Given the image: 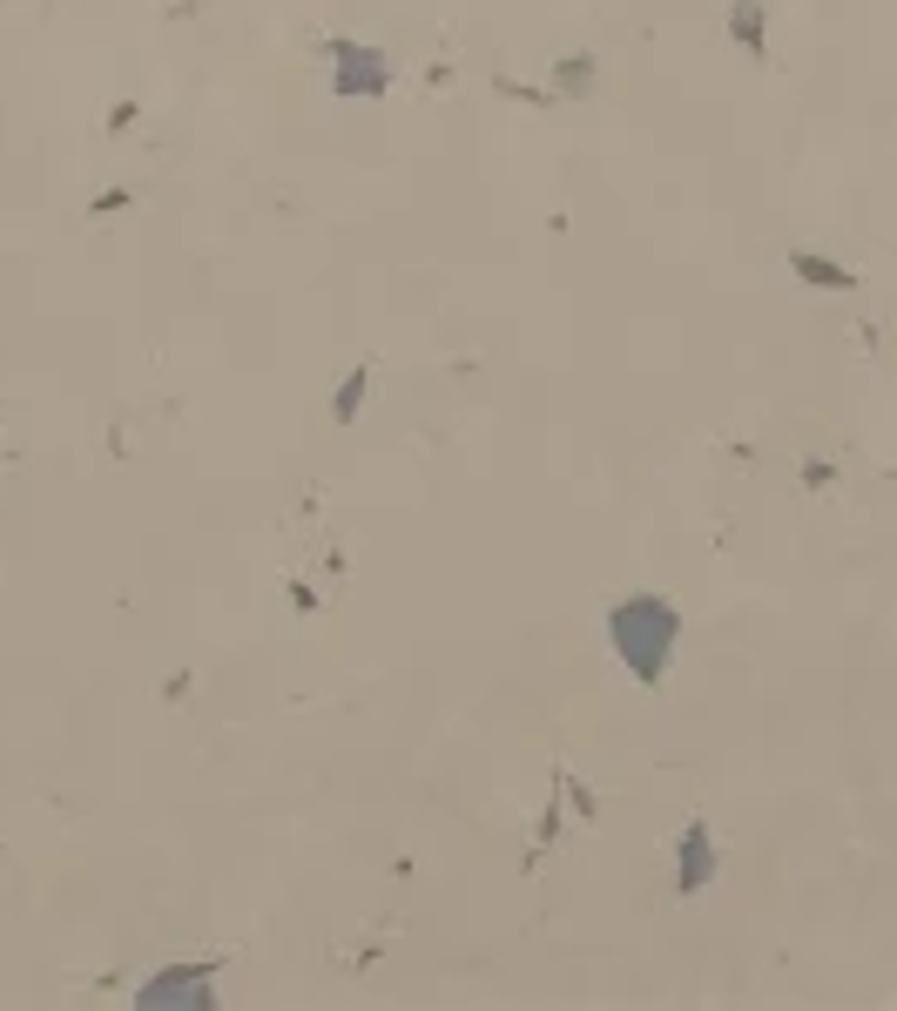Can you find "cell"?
<instances>
[{
    "label": "cell",
    "instance_id": "1",
    "mask_svg": "<svg viewBox=\"0 0 897 1011\" xmlns=\"http://www.w3.org/2000/svg\"><path fill=\"white\" fill-rule=\"evenodd\" d=\"M608 641L614 654L634 667V682L641 688H662V674H669V654L682 641V614L669 594H628L608 607Z\"/></svg>",
    "mask_w": 897,
    "mask_h": 1011
},
{
    "label": "cell",
    "instance_id": "2",
    "mask_svg": "<svg viewBox=\"0 0 897 1011\" xmlns=\"http://www.w3.org/2000/svg\"><path fill=\"white\" fill-rule=\"evenodd\" d=\"M332 95L338 102H378L391 95V61L385 48H365V41H332Z\"/></svg>",
    "mask_w": 897,
    "mask_h": 1011
},
{
    "label": "cell",
    "instance_id": "3",
    "mask_svg": "<svg viewBox=\"0 0 897 1011\" xmlns=\"http://www.w3.org/2000/svg\"><path fill=\"white\" fill-rule=\"evenodd\" d=\"M210 978H216V964H170V971H155L142 991H135V1004H210Z\"/></svg>",
    "mask_w": 897,
    "mask_h": 1011
},
{
    "label": "cell",
    "instance_id": "4",
    "mask_svg": "<svg viewBox=\"0 0 897 1011\" xmlns=\"http://www.w3.org/2000/svg\"><path fill=\"white\" fill-rule=\"evenodd\" d=\"M709 884H715V836H709V823H689L675 842V890L702 897Z\"/></svg>",
    "mask_w": 897,
    "mask_h": 1011
},
{
    "label": "cell",
    "instance_id": "5",
    "mask_svg": "<svg viewBox=\"0 0 897 1011\" xmlns=\"http://www.w3.org/2000/svg\"><path fill=\"white\" fill-rule=\"evenodd\" d=\"M594 74H601L594 54H560V61H553V95H560V102H588V95H594Z\"/></svg>",
    "mask_w": 897,
    "mask_h": 1011
},
{
    "label": "cell",
    "instance_id": "6",
    "mask_svg": "<svg viewBox=\"0 0 897 1011\" xmlns=\"http://www.w3.org/2000/svg\"><path fill=\"white\" fill-rule=\"evenodd\" d=\"M789 270H796L803 284H817V290H857V277H850L844 264L817 257V249H789Z\"/></svg>",
    "mask_w": 897,
    "mask_h": 1011
},
{
    "label": "cell",
    "instance_id": "7",
    "mask_svg": "<svg viewBox=\"0 0 897 1011\" xmlns=\"http://www.w3.org/2000/svg\"><path fill=\"white\" fill-rule=\"evenodd\" d=\"M728 41H743L756 61L769 54V41H763V0H728Z\"/></svg>",
    "mask_w": 897,
    "mask_h": 1011
},
{
    "label": "cell",
    "instance_id": "8",
    "mask_svg": "<svg viewBox=\"0 0 897 1011\" xmlns=\"http://www.w3.org/2000/svg\"><path fill=\"white\" fill-rule=\"evenodd\" d=\"M365 391H371V371L358 365V371H345V385H338V405H332V418L338 426H351V418L365 411Z\"/></svg>",
    "mask_w": 897,
    "mask_h": 1011
},
{
    "label": "cell",
    "instance_id": "9",
    "mask_svg": "<svg viewBox=\"0 0 897 1011\" xmlns=\"http://www.w3.org/2000/svg\"><path fill=\"white\" fill-rule=\"evenodd\" d=\"M129 203H135L129 190H102V196H95V216H115V210H129Z\"/></svg>",
    "mask_w": 897,
    "mask_h": 1011
},
{
    "label": "cell",
    "instance_id": "10",
    "mask_svg": "<svg viewBox=\"0 0 897 1011\" xmlns=\"http://www.w3.org/2000/svg\"><path fill=\"white\" fill-rule=\"evenodd\" d=\"M129 122H135V102H115L109 109V135H129Z\"/></svg>",
    "mask_w": 897,
    "mask_h": 1011
},
{
    "label": "cell",
    "instance_id": "11",
    "mask_svg": "<svg viewBox=\"0 0 897 1011\" xmlns=\"http://www.w3.org/2000/svg\"><path fill=\"white\" fill-rule=\"evenodd\" d=\"M290 607H297V614H317V594H310L304 580H290Z\"/></svg>",
    "mask_w": 897,
    "mask_h": 1011
},
{
    "label": "cell",
    "instance_id": "12",
    "mask_svg": "<svg viewBox=\"0 0 897 1011\" xmlns=\"http://www.w3.org/2000/svg\"><path fill=\"white\" fill-rule=\"evenodd\" d=\"M574 809H581V823H594V789L581 776H574Z\"/></svg>",
    "mask_w": 897,
    "mask_h": 1011
},
{
    "label": "cell",
    "instance_id": "13",
    "mask_svg": "<svg viewBox=\"0 0 897 1011\" xmlns=\"http://www.w3.org/2000/svg\"><path fill=\"white\" fill-rule=\"evenodd\" d=\"M0 459H8V452H0Z\"/></svg>",
    "mask_w": 897,
    "mask_h": 1011
}]
</instances>
